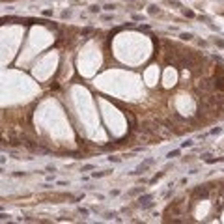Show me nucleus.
Masks as SVG:
<instances>
[{
    "label": "nucleus",
    "instance_id": "nucleus-4",
    "mask_svg": "<svg viewBox=\"0 0 224 224\" xmlns=\"http://www.w3.org/2000/svg\"><path fill=\"white\" fill-rule=\"evenodd\" d=\"M179 37L183 41H190V39H192V34H190V32H183V34H179Z\"/></svg>",
    "mask_w": 224,
    "mask_h": 224
},
{
    "label": "nucleus",
    "instance_id": "nucleus-26",
    "mask_svg": "<svg viewBox=\"0 0 224 224\" xmlns=\"http://www.w3.org/2000/svg\"><path fill=\"white\" fill-rule=\"evenodd\" d=\"M0 172H2V168H0Z\"/></svg>",
    "mask_w": 224,
    "mask_h": 224
},
{
    "label": "nucleus",
    "instance_id": "nucleus-6",
    "mask_svg": "<svg viewBox=\"0 0 224 224\" xmlns=\"http://www.w3.org/2000/svg\"><path fill=\"white\" fill-rule=\"evenodd\" d=\"M118 217V213L116 211H107L105 213V218H107V220H110V218H116Z\"/></svg>",
    "mask_w": 224,
    "mask_h": 224
},
{
    "label": "nucleus",
    "instance_id": "nucleus-8",
    "mask_svg": "<svg viewBox=\"0 0 224 224\" xmlns=\"http://www.w3.org/2000/svg\"><path fill=\"white\" fill-rule=\"evenodd\" d=\"M159 13H161V9L157 6H150V15H159Z\"/></svg>",
    "mask_w": 224,
    "mask_h": 224
},
{
    "label": "nucleus",
    "instance_id": "nucleus-24",
    "mask_svg": "<svg viewBox=\"0 0 224 224\" xmlns=\"http://www.w3.org/2000/svg\"><path fill=\"white\" fill-rule=\"evenodd\" d=\"M174 194V189H170V190H166V194H164V198H170Z\"/></svg>",
    "mask_w": 224,
    "mask_h": 224
},
{
    "label": "nucleus",
    "instance_id": "nucleus-3",
    "mask_svg": "<svg viewBox=\"0 0 224 224\" xmlns=\"http://www.w3.org/2000/svg\"><path fill=\"white\" fill-rule=\"evenodd\" d=\"M164 174H166V172H159V174H155V176H153V178H151V179H150V183H151V185H153V183H157V181H159L161 178H163V176H164Z\"/></svg>",
    "mask_w": 224,
    "mask_h": 224
},
{
    "label": "nucleus",
    "instance_id": "nucleus-17",
    "mask_svg": "<svg viewBox=\"0 0 224 224\" xmlns=\"http://www.w3.org/2000/svg\"><path fill=\"white\" fill-rule=\"evenodd\" d=\"M168 4H170V6H176V8H181V4L178 2V0H170Z\"/></svg>",
    "mask_w": 224,
    "mask_h": 224
},
{
    "label": "nucleus",
    "instance_id": "nucleus-2",
    "mask_svg": "<svg viewBox=\"0 0 224 224\" xmlns=\"http://www.w3.org/2000/svg\"><path fill=\"white\" fill-rule=\"evenodd\" d=\"M151 200H153V194H142V196L138 198V204H140V206H144V204L151 202Z\"/></svg>",
    "mask_w": 224,
    "mask_h": 224
},
{
    "label": "nucleus",
    "instance_id": "nucleus-5",
    "mask_svg": "<svg viewBox=\"0 0 224 224\" xmlns=\"http://www.w3.org/2000/svg\"><path fill=\"white\" fill-rule=\"evenodd\" d=\"M183 15L187 17V19H194V17H196V15H194V11H192V9H183Z\"/></svg>",
    "mask_w": 224,
    "mask_h": 224
},
{
    "label": "nucleus",
    "instance_id": "nucleus-21",
    "mask_svg": "<svg viewBox=\"0 0 224 224\" xmlns=\"http://www.w3.org/2000/svg\"><path fill=\"white\" fill-rule=\"evenodd\" d=\"M99 9H101V8H99V6H90V11H92V13H97Z\"/></svg>",
    "mask_w": 224,
    "mask_h": 224
},
{
    "label": "nucleus",
    "instance_id": "nucleus-9",
    "mask_svg": "<svg viewBox=\"0 0 224 224\" xmlns=\"http://www.w3.org/2000/svg\"><path fill=\"white\" fill-rule=\"evenodd\" d=\"M190 146H194V140H185V142H181V147H190Z\"/></svg>",
    "mask_w": 224,
    "mask_h": 224
},
{
    "label": "nucleus",
    "instance_id": "nucleus-18",
    "mask_svg": "<svg viewBox=\"0 0 224 224\" xmlns=\"http://www.w3.org/2000/svg\"><path fill=\"white\" fill-rule=\"evenodd\" d=\"M0 220H9V215L8 213H0Z\"/></svg>",
    "mask_w": 224,
    "mask_h": 224
},
{
    "label": "nucleus",
    "instance_id": "nucleus-25",
    "mask_svg": "<svg viewBox=\"0 0 224 224\" xmlns=\"http://www.w3.org/2000/svg\"><path fill=\"white\" fill-rule=\"evenodd\" d=\"M69 15H71L69 9H67V11H62V19H65V17H69Z\"/></svg>",
    "mask_w": 224,
    "mask_h": 224
},
{
    "label": "nucleus",
    "instance_id": "nucleus-23",
    "mask_svg": "<svg viewBox=\"0 0 224 224\" xmlns=\"http://www.w3.org/2000/svg\"><path fill=\"white\" fill-rule=\"evenodd\" d=\"M211 58H213V60H215V62H218V64H220V62H222V58H220V56H218V54H213V56H211Z\"/></svg>",
    "mask_w": 224,
    "mask_h": 224
},
{
    "label": "nucleus",
    "instance_id": "nucleus-7",
    "mask_svg": "<svg viewBox=\"0 0 224 224\" xmlns=\"http://www.w3.org/2000/svg\"><path fill=\"white\" fill-rule=\"evenodd\" d=\"M179 153H181V150H172L166 157H168V159H174V157H179Z\"/></svg>",
    "mask_w": 224,
    "mask_h": 224
},
{
    "label": "nucleus",
    "instance_id": "nucleus-1",
    "mask_svg": "<svg viewBox=\"0 0 224 224\" xmlns=\"http://www.w3.org/2000/svg\"><path fill=\"white\" fill-rule=\"evenodd\" d=\"M151 164H153V159H147V161H144L140 166H136V170H135V172H131V174H133V176H142Z\"/></svg>",
    "mask_w": 224,
    "mask_h": 224
},
{
    "label": "nucleus",
    "instance_id": "nucleus-14",
    "mask_svg": "<svg viewBox=\"0 0 224 224\" xmlns=\"http://www.w3.org/2000/svg\"><path fill=\"white\" fill-rule=\"evenodd\" d=\"M108 172H93L92 176H93V178H103V176H107Z\"/></svg>",
    "mask_w": 224,
    "mask_h": 224
},
{
    "label": "nucleus",
    "instance_id": "nucleus-20",
    "mask_svg": "<svg viewBox=\"0 0 224 224\" xmlns=\"http://www.w3.org/2000/svg\"><path fill=\"white\" fill-rule=\"evenodd\" d=\"M114 8H116V6H114V4H107V6H105L103 9H107V11H112Z\"/></svg>",
    "mask_w": 224,
    "mask_h": 224
},
{
    "label": "nucleus",
    "instance_id": "nucleus-15",
    "mask_svg": "<svg viewBox=\"0 0 224 224\" xmlns=\"http://www.w3.org/2000/svg\"><path fill=\"white\" fill-rule=\"evenodd\" d=\"M215 45L220 47V49H224V39H215Z\"/></svg>",
    "mask_w": 224,
    "mask_h": 224
},
{
    "label": "nucleus",
    "instance_id": "nucleus-12",
    "mask_svg": "<svg viewBox=\"0 0 224 224\" xmlns=\"http://www.w3.org/2000/svg\"><path fill=\"white\" fill-rule=\"evenodd\" d=\"M220 133H222V129H220V127H213V129L209 131V135H220Z\"/></svg>",
    "mask_w": 224,
    "mask_h": 224
},
{
    "label": "nucleus",
    "instance_id": "nucleus-13",
    "mask_svg": "<svg viewBox=\"0 0 224 224\" xmlns=\"http://www.w3.org/2000/svg\"><path fill=\"white\" fill-rule=\"evenodd\" d=\"M79 213H80L82 217H88V215H90V211H88L86 207H79Z\"/></svg>",
    "mask_w": 224,
    "mask_h": 224
},
{
    "label": "nucleus",
    "instance_id": "nucleus-10",
    "mask_svg": "<svg viewBox=\"0 0 224 224\" xmlns=\"http://www.w3.org/2000/svg\"><path fill=\"white\" fill-rule=\"evenodd\" d=\"M92 32H93V28H82V30H80V34H82V36H88V34H92Z\"/></svg>",
    "mask_w": 224,
    "mask_h": 224
},
{
    "label": "nucleus",
    "instance_id": "nucleus-16",
    "mask_svg": "<svg viewBox=\"0 0 224 224\" xmlns=\"http://www.w3.org/2000/svg\"><path fill=\"white\" fill-rule=\"evenodd\" d=\"M142 190H144V189H142V187H138V189H133V190H131L129 194H131V196H133V194H138V192H142Z\"/></svg>",
    "mask_w": 224,
    "mask_h": 224
},
{
    "label": "nucleus",
    "instance_id": "nucleus-22",
    "mask_svg": "<svg viewBox=\"0 0 224 224\" xmlns=\"http://www.w3.org/2000/svg\"><path fill=\"white\" fill-rule=\"evenodd\" d=\"M43 17H52V9H45V11H43Z\"/></svg>",
    "mask_w": 224,
    "mask_h": 224
},
{
    "label": "nucleus",
    "instance_id": "nucleus-11",
    "mask_svg": "<svg viewBox=\"0 0 224 224\" xmlns=\"http://www.w3.org/2000/svg\"><path fill=\"white\" fill-rule=\"evenodd\" d=\"M108 161H110V163H120L121 157H118V155H110V157H108Z\"/></svg>",
    "mask_w": 224,
    "mask_h": 224
},
{
    "label": "nucleus",
    "instance_id": "nucleus-19",
    "mask_svg": "<svg viewBox=\"0 0 224 224\" xmlns=\"http://www.w3.org/2000/svg\"><path fill=\"white\" fill-rule=\"evenodd\" d=\"M93 168V164H84L82 166V172H88V170H92Z\"/></svg>",
    "mask_w": 224,
    "mask_h": 224
}]
</instances>
